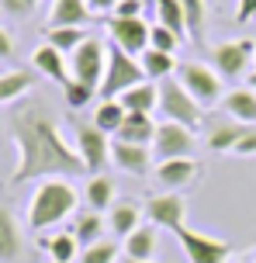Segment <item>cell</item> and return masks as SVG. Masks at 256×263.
I'll return each instance as SVG.
<instances>
[{
    "label": "cell",
    "instance_id": "60d3db41",
    "mask_svg": "<svg viewBox=\"0 0 256 263\" xmlns=\"http://www.w3.org/2000/svg\"><path fill=\"white\" fill-rule=\"evenodd\" d=\"M246 83H249V90L256 93V69H253V73H249V80H246Z\"/></svg>",
    "mask_w": 256,
    "mask_h": 263
},
{
    "label": "cell",
    "instance_id": "d6986e66",
    "mask_svg": "<svg viewBox=\"0 0 256 263\" xmlns=\"http://www.w3.org/2000/svg\"><path fill=\"white\" fill-rule=\"evenodd\" d=\"M114 194H118V187H114V180H111L108 173H97V177H90L87 180V191H83V201H87V208L90 211H111L114 208Z\"/></svg>",
    "mask_w": 256,
    "mask_h": 263
},
{
    "label": "cell",
    "instance_id": "9a60e30c",
    "mask_svg": "<svg viewBox=\"0 0 256 263\" xmlns=\"http://www.w3.org/2000/svg\"><path fill=\"white\" fill-rule=\"evenodd\" d=\"M31 66L38 69L42 77L55 80L59 87H66V83H69V55H63L59 49H52L49 42H42L38 49L31 52Z\"/></svg>",
    "mask_w": 256,
    "mask_h": 263
},
{
    "label": "cell",
    "instance_id": "836d02e7",
    "mask_svg": "<svg viewBox=\"0 0 256 263\" xmlns=\"http://www.w3.org/2000/svg\"><path fill=\"white\" fill-rule=\"evenodd\" d=\"M176 45H180V35H173L166 25H156L149 28V49H160V52H170V55H176Z\"/></svg>",
    "mask_w": 256,
    "mask_h": 263
},
{
    "label": "cell",
    "instance_id": "4dcf8cb0",
    "mask_svg": "<svg viewBox=\"0 0 256 263\" xmlns=\"http://www.w3.org/2000/svg\"><path fill=\"white\" fill-rule=\"evenodd\" d=\"M184 7V25L190 42H204V21H208V0H180Z\"/></svg>",
    "mask_w": 256,
    "mask_h": 263
},
{
    "label": "cell",
    "instance_id": "d590c367",
    "mask_svg": "<svg viewBox=\"0 0 256 263\" xmlns=\"http://www.w3.org/2000/svg\"><path fill=\"white\" fill-rule=\"evenodd\" d=\"M149 0H118V7L111 17H146Z\"/></svg>",
    "mask_w": 256,
    "mask_h": 263
},
{
    "label": "cell",
    "instance_id": "ee69618b",
    "mask_svg": "<svg viewBox=\"0 0 256 263\" xmlns=\"http://www.w3.org/2000/svg\"><path fill=\"white\" fill-rule=\"evenodd\" d=\"M49 263H52V260H49Z\"/></svg>",
    "mask_w": 256,
    "mask_h": 263
},
{
    "label": "cell",
    "instance_id": "7402d4cb",
    "mask_svg": "<svg viewBox=\"0 0 256 263\" xmlns=\"http://www.w3.org/2000/svg\"><path fill=\"white\" fill-rule=\"evenodd\" d=\"M156 128H160V125L152 121V115H128L114 139H118V142H132V145H152Z\"/></svg>",
    "mask_w": 256,
    "mask_h": 263
},
{
    "label": "cell",
    "instance_id": "7c38bea8",
    "mask_svg": "<svg viewBox=\"0 0 256 263\" xmlns=\"http://www.w3.org/2000/svg\"><path fill=\"white\" fill-rule=\"evenodd\" d=\"M111 163L118 170L132 173V177H149L156 170L152 145H132V142H118V139H111Z\"/></svg>",
    "mask_w": 256,
    "mask_h": 263
},
{
    "label": "cell",
    "instance_id": "f546056e",
    "mask_svg": "<svg viewBox=\"0 0 256 263\" xmlns=\"http://www.w3.org/2000/svg\"><path fill=\"white\" fill-rule=\"evenodd\" d=\"M87 39H90L87 28H49V31H45V42H49L52 49H59L63 55H73Z\"/></svg>",
    "mask_w": 256,
    "mask_h": 263
},
{
    "label": "cell",
    "instance_id": "5b68a950",
    "mask_svg": "<svg viewBox=\"0 0 256 263\" xmlns=\"http://www.w3.org/2000/svg\"><path fill=\"white\" fill-rule=\"evenodd\" d=\"M176 80L184 83V90L198 101L201 107L208 104H222V77H218L215 66L208 63H198V59H187V63L176 66Z\"/></svg>",
    "mask_w": 256,
    "mask_h": 263
},
{
    "label": "cell",
    "instance_id": "ac0fdd59",
    "mask_svg": "<svg viewBox=\"0 0 256 263\" xmlns=\"http://www.w3.org/2000/svg\"><path fill=\"white\" fill-rule=\"evenodd\" d=\"M21 246H25V239H21V225H17V218H14L11 208L0 204V263L21 260Z\"/></svg>",
    "mask_w": 256,
    "mask_h": 263
},
{
    "label": "cell",
    "instance_id": "cb8c5ba5",
    "mask_svg": "<svg viewBox=\"0 0 256 263\" xmlns=\"http://www.w3.org/2000/svg\"><path fill=\"white\" fill-rule=\"evenodd\" d=\"M246 128L249 125H239V121H218L215 128L208 132V149L211 153H235V145H239V139L246 135Z\"/></svg>",
    "mask_w": 256,
    "mask_h": 263
},
{
    "label": "cell",
    "instance_id": "1f68e13d",
    "mask_svg": "<svg viewBox=\"0 0 256 263\" xmlns=\"http://www.w3.org/2000/svg\"><path fill=\"white\" fill-rule=\"evenodd\" d=\"M118 253H122V246H118L114 239H101V242H94V246L80 250V263H114Z\"/></svg>",
    "mask_w": 256,
    "mask_h": 263
},
{
    "label": "cell",
    "instance_id": "f6af8a7d",
    "mask_svg": "<svg viewBox=\"0 0 256 263\" xmlns=\"http://www.w3.org/2000/svg\"><path fill=\"white\" fill-rule=\"evenodd\" d=\"M253 263H256V260H253Z\"/></svg>",
    "mask_w": 256,
    "mask_h": 263
},
{
    "label": "cell",
    "instance_id": "52a82bcc",
    "mask_svg": "<svg viewBox=\"0 0 256 263\" xmlns=\"http://www.w3.org/2000/svg\"><path fill=\"white\" fill-rule=\"evenodd\" d=\"M176 242L190 263H225L232 256V242L229 239H215L208 232H198V229H187L180 225L176 229Z\"/></svg>",
    "mask_w": 256,
    "mask_h": 263
},
{
    "label": "cell",
    "instance_id": "8992f818",
    "mask_svg": "<svg viewBox=\"0 0 256 263\" xmlns=\"http://www.w3.org/2000/svg\"><path fill=\"white\" fill-rule=\"evenodd\" d=\"M104 69H108V45L101 39H90L83 42L76 52L69 55V80L76 83H87L101 93V80H104Z\"/></svg>",
    "mask_w": 256,
    "mask_h": 263
},
{
    "label": "cell",
    "instance_id": "4316f807",
    "mask_svg": "<svg viewBox=\"0 0 256 263\" xmlns=\"http://www.w3.org/2000/svg\"><path fill=\"white\" fill-rule=\"evenodd\" d=\"M139 63H142V73H146V80H152V83H160V80H170V73H176V55L170 52H160V49H146V52L139 55Z\"/></svg>",
    "mask_w": 256,
    "mask_h": 263
},
{
    "label": "cell",
    "instance_id": "f35d334b",
    "mask_svg": "<svg viewBox=\"0 0 256 263\" xmlns=\"http://www.w3.org/2000/svg\"><path fill=\"white\" fill-rule=\"evenodd\" d=\"M87 7H90V14H114V7H118V0H87Z\"/></svg>",
    "mask_w": 256,
    "mask_h": 263
},
{
    "label": "cell",
    "instance_id": "30bf717a",
    "mask_svg": "<svg viewBox=\"0 0 256 263\" xmlns=\"http://www.w3.org/2000/svg\"><path fill=\"white\" fill-rule=\"evenodd\" d=\"M256 55V42L253 39H235V42H218L211 45V66L218 69L222 80H235L243 77L249 63Z\"/></svg>",
    "mask_w": 256,
    "mask_h": 263
},
{
    "label": "cell",
    "instance_id": "7bdbcfd3",
    "mask_svg": "<svg viewBox=\"0 0 256 263\" xmlns=\"http://www.w3.org/2000/svg\"><path fill=\"white\" fill-rule=\"evenodd\" d=\"M253 63H256V55H253Z\"/></svg>",
    "mask_w": 256,
    "mask_h": 263
},
{
    "label": "cell",
    "instance_id": "e0dca14e",
    "mask_svg": "<svg viewBox=\"0 0 256 263\" xmlns=\"http://www.w3.org/2000/svg\"><path fill=\"white\" fill-rule=\"evenodd\" d=\"M118 101L125 104L128 115H152V111H160V83L142 80V83H135L132 90H125Z\"/></svg>",
    "mask_w": 256,
    "mask_h": 263
},
{
    "label": "cell",
    "instance_id": "f1b7e54d",
    "mask_svg": "<svg viewBox=\"0 0 256 263\" xmlns=\"http://www.w3.org/2000/svg\"><path fill=\"white\" fill-rule=\"evenodd\" d=\"M125 118H128V111H125V104L114 97V101H101L94 111V125L104 135H118V128L125 125Z\"/></svg>",
    "mask_w": 256,
    "mask_h": 263
},
{
    "label": "cell",
    "instance_id": "3957f363",
    "mask_svg": "<svg viewBox=\"0 0 256 263\" xmlns=\"http://www.w3.org/2000/svg\"><path fill=\"white\" fill-rule=\"evenodd\" d=\"M146 73H142V63L135 55L122 52L114 42L108 45V69H104V80H101V101H114L122 97L125 90H132L135 83H142Z\"/></svg>",
    "mask_w": 256,
    "mask_h": 263
},
{
    "label": "cell",
    "instance_id": "8fae6325",
    "mask_svg": "<svg viewBox=\"0 0 256 263\" xmlns=\"http://www.w3.org/2000/svg\"><path fill=\"white\" fill-rule=\"evenodd\" d=\"M149 21L146 17H108L111 42L128 55H142L149 49Z\"/></svg>",
    "mask_w": 256,
    "mask_h": 263
},
{
    "label": "cell",
    "instance_id": "277c9868",
    "mask_svg": "<svg viewBox=\"0 0 256 263\" xmlns=\"http://www.w3.org/2000/svg\"><path fill=\"white\" fill-rule=\"evenodd\" d=\"M160 115L163 121H176L198 132V125L204 121V107L184 90L180 80H160Z\"/></svg>",
    "mask_w": 256,
    "mask_h": 263
},
{
    "label": "cell",
    "instance_id": "6da1fadb",
    "mask_svg": "<svg viewBox=\"0 0 256 263\" xmlns=\"http://www.w3.org/2000/svg\"><path fill=\"white\" fill-rule=\"evenodd\" d=\"M14 149H17V166L11 173V184H28V180H45V177H80L87 173L76 145L69 142L59 121L45 101H28L17 104L7 118Z\"/></svg>",
    "mask_w": 256,
    "mask_h": 263
},
{
    "label": "cell",
    "instance_id": "e575fe53",
    "mask_svg": "<svg viewBox=\"0 0 256 263\" xmlns=\"http://www.w3.org/2000/svg\"><path fill=\"white\" fill-rule=\"evenodd\" d=\"M35 4L38 0H0V14H7V17H31L35 14Z\"/></svg>",
    "mask_w": 256,
    "mask_h": 263
},
{
    "label": "cell",
    "instance_id": "ba28073f",
    "mask_svg": "<svg viewBox=\"0 0 256 263\" xmlns=\"http://www.w3.org/2000/svg\"><path fill=\"white\" fill-rule=\"evenodd\" d=\"M194 149H198L194 128L176 125V121H160L156 139H152V156H156V163H163V159H187V156H194Z\"/></svg>",
    "mask_w": 256,
    "mask_h": 263
},
{
    "label": "cell",
    "instance_id": "5bb4252c",
    "mask_svg": "<svg viewBox=\"0 0 256 263\" xmlns=\"http://www.w3.org/2000/svg\"><path fill=\"white\" fill-rule=\"evenodd\" d=\"M152 177H156L166 191H180V187H187L194 177H201V163L190 159V156L187 159H163V163H156Z\"/></svg>",
    "mask_w": 256,
    "mask_h": 263
},
{
    "label": "cell",
    "instance_id": "7a4b0ae2",
    "mask_svg": "<svg viewBox=\"0 0 256 263\" xmlns=\"http://www.w3.org/2000/svg\"><path fill=\"white\" fill-rule=\"evenodd\" d=\"M80 191L69 184L66 177H45L38 180L35 194L28 201V229L31 232H49L59 229V222H66L69 215L76 211Z\"/></svg>",
    "mask_w": 256,
    "mask_h": 263
},
{
    "label": "cell",
    "instance_id": "d6a6232c",
    "mask_svg": "<svg viewBox=\"0 0 256 263\" xmlns=\"http://www.w3.org/2000/svg\"><path fill=\"white\" fill-rule=\"evenodd\" d=\"M97 97L94 87H87V83H76V80H69L66 87H63V101H66V107H73V111H80V107H87L90 101Z\"/></svg>",
    "mask_w": 256,
    "mask_h": 263
},
{
    "label": "cell",
    "instance_id": "8d00e7d4",
    "mask_svg": "<svg viewBox=\"0 0 256 263\" xmlns=\"http://www.w3.org/2000/svg\"><path fill=\"white\" fill-rule=\"evenodd\" d=\"M235 156H256V125L246 128V135L239 139V145H235Z\"/></svg>",
    "mask_w": 256,
    "mask_h": 263
},
{
    "label": "cell",
    "instance_id": "ffe728a7",
    "mask_svg": "<svg viewBox=\"0 0 256 263\" xmlns=\"http://www.w3.org/2000/svg\"><path fill=\"white\" fill-rule=\"evenodd\" d=\"M222 111H225L232 121H239V125H256V93L249 90V87L225 93V97H222Z\"/></svg>",
    "mask_w": 256,
    "mask_h": 263
},
{
    "label": "cell",
    "instance_id": "74e56055",
    "mask_svg": "<svg viewBox=\"0 0 256 263\" xmlns=\"http://www.w3.org/2000/svg\"><path fill=\"white\" fill-rule=\"evenodd\" d=\"M256 17V0H239V11H235V21L246 25V21H253Z\"/></svg>",
    "mask_w": 256,
    "mask_h": 263
},
{
    "label": "cell",
    "instance_id": "b9f144b4",
    "mask_svg": "<svg viewBox=\"0 0 256 263\" xmlns=\"http://www.w3.org/2000/svg\"><path fill=\"white\" fill-rule=\"evenodd\" d=\"M122 263H156V260H132V256H125Z\"/></svg>",
    "mask_w": 256,
    "mask_h": 263
},
{
    "label": "cell",
    "instance_id": "484cf974",
    "mask_svg": "<svg viewBox=\"0 0 256 263\" xmlns=\"http://www.w3.org/2000/svg\"><path fill=\"white\" fill-rule=\"evenodd\" d=\"M42 246L49 253L52 263H73L80 260V242L73 232H52V236H42Z\"/></svg>",
    "mask_w": 256,
    "mask_h": 263
},
{
    "label": "cell",
    "instance_id": "83f0119b",
    "mask_svg": "<svg viewBox=\"0 0 256 263\" xmlns=\"http://www.w3.org/2000/svg\"><path fill=\"white\" fill-rule=\"evenodd\" d=\"M122 253L132 256V260H152L156 256V225H139L132 236L125 239Z\"/></svg>",
    "mask_w": 256,
    "mask_h": 263
},
{
    "label": "cell",
    "instance_id": "44dd1931",
    "mask_svg": "<svg viewBox=\"0 0 256 263\" xmlns=\"http://www.w3.org/2000/svg\"><path fill=\"white\" fill-rule=\"evenodd\" d=\"M139 225H142V208H139L135 201H114V208L108 211V229L111 232L128 239Z\"/></svg>",
    "mask_w": 256,
    "mask_h": 263
},
{
    "label": "cell",
    "instance_id": "9c48e42d",
    "mask_svg": "<svg viewBox=\"0 0 256 263\" xmlns=\"http://www.w3.org/2000/svg\"><path fill=\"white\" fill-rule=\"evenodd\" d=\"M73 145H76L87 173H94V177L104 173V166L111 163V135H104L94 121H90V125H87V121H76V142Z\"/></svg>",
    "mask_w": 256,
    "mask_h": 263
},
{
    "label": "cell",
    "instance_id": "ab89813d",
    "mask_svg": "<svg viewBox=\"0 0 256 263\" xmlns=\"http://www.w3.org/2000/svg\"><path fill=\"white\" fill-rule=\"evenodd\" d=\"M14 55V39H11V31L0 25V59H11Z\"/></svg>",
    "mask_w": 256,
    "mask_h": 263
},
{
    "label": "cell",
    "instance_id": "2e32d148",
    "mask_svg": "<svg viewBox=\"0 0 256 263\" xmlns=\"http://www.w3.org/2000/svg\"><path fill=\"white\" fill-rule=\"evenodd\" d=\"M90 17L87 0H52L49 7V28H83Z\"/></svg>",
    "mask_w": 256,
    "mask_h": 263
},
{
    "label": "cell",
    "instance_id": "4fadbf2b",
    "mask_svg": "<svg viewBox=\"0 0 256 263\" xmlns=\"http://www.w3.org/2000/svg\"><path fill=\"white\" fill-rule=\"evenodd\" d=\"M184 215H187V204H184V197L180 194H156L146 201V218L149 225H156V229H170L176 232L180 225H184Z\"/></svg>",
    "mask_w": 256,
    "mask_h": 263
},
{
    "label": "cell",
    "instance_id": "603a6c76",
    "mask_svg": "<svg viewBox=\"0 0 256 263\" xmlns=\"http://www.w3.org/2000/svg\"><path fill=\"white\" fill-rule=\"evenodd\" d=\"M104 229H108V218H104L101 211H80L69 232L76 236L80 250H87V246H94V242H101V239H104Z\"/></svg>",
    "mask_w": 256,
    "mask_h": 263
},
{
    "label": "cell",
    "instance_id": "d4e9b609",
    "mask_svg": "<svg viewBox=\"0 0 256 263\" xmlns=\"http://www.w3.org/2000/svg\"><path fill=\"white\" fill-rule=\"evenodd\" d=\"M31 83H35L31 69H7V73H0V107L21 101L31 90Z\"/></svg>",
    "mask_w": 256,
    "mask_h": 263
}]
</instances>
